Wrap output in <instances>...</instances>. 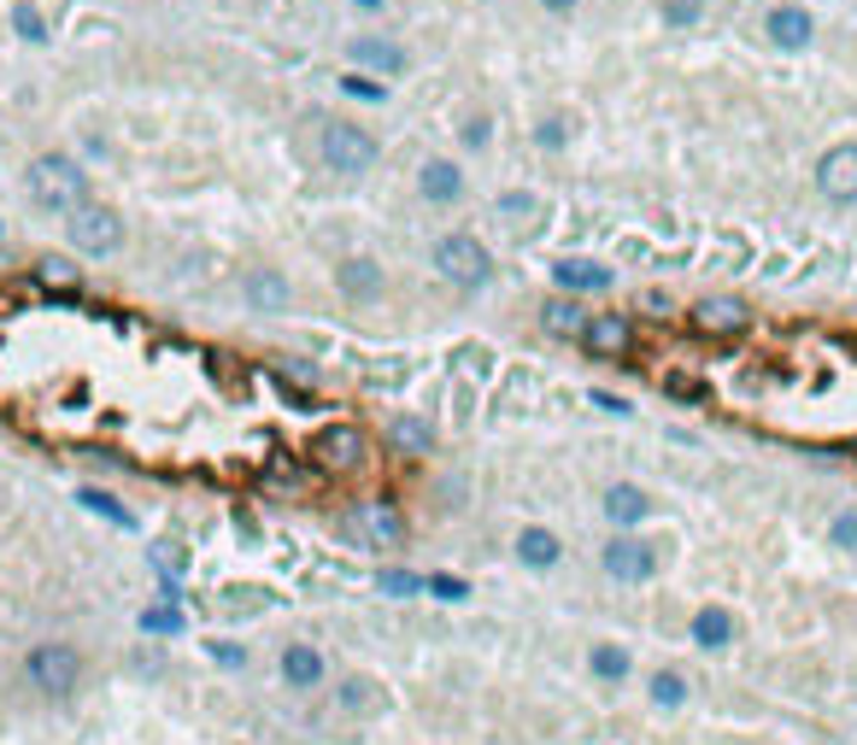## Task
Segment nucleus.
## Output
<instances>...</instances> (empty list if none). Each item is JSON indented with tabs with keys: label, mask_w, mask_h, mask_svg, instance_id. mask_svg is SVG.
Returning a JSON list of instances; mask_svg holds the SVG:
<instances>
[{
	"label": "nucleus",
	"mask_w": 857,
	"mask_h": 745,
	"mask_svg": "<svg viewBox=\"0 0 857 745\" xmlns=\"http://www.w3.org/2000/svg\"><path fill=\"white\" fill-rule=\"evenodd\" d=\"M30 200L42 205V212H83L89 205V177H83V164L65 159V153H42V159H30Z\"/></svg>",
	"instance_id": "nucleus-1"
},
{
	"label": "nucleus",
	"mask_w": 857,
	"mask_h": 745,
	"mask_svg": "<svg viewBox=\"0 0 857 745\" xmlns=\"http://www.w3.org/2000/svg\"><path fill=\"white\" fill-rule=\"evenodd\" d=\"M341 534L364 552H400L405 546V516L387 500H359L341 511Z\"/></svg>",
	"instance_id": "nucleus-2"
},
{
	"label": "nucleus",
	"mask_w": 857,
	"mask_h": 745,
	"mask_svg": "<svg viewBox=\"0 0 857 745\" xmlns=\"http://www.w3.org/2000/svg\"><path fill=\"white\" fill-rule=\"evenodd\" d=\"M435 271L453 282V288H487L494 282V253L476 241V235H441L435 241Z\"/></svg>",
	"instance_id": "nucleus-3"
},
{
	"label": "nucleus",
	"mask_w": 857,
	"mask_h": 745,
	"mask_svg": "<svg viewBox=\"0 0 857 745\" xmlns=\"http://www.w3.org/2000/svg\"><path fill=\"white\" fill-rule=\"evenodd\" d=\"M30 687L48 693V698H71L77 681H83V652L65 646V640H42V646L30 652Z\"/></svg>",
	"instance_id": "nucleus-4"
},
{
	"label": "nucleus",
	"mask_w": 857,
	"mask_h": 745,
	"mask_svg": "<svg viewBox=\"0 0 857 745\" xmlns=\"http://www.w3.org/2000/svg\"><path fill=\"white\" fill-rule=\"evenodd\" d=\"M323 164H330L335 177H364L376 164V135L364 130V123H323Z\"/></svg>",
	"instance_id": "nucleus-5"
},
{
	"label": "nucleus",
	"mask_w": 857,
	"mask_h": 745,
	"mask_svg": "<svg viewBox=\"0 0 857 745\" xmlns=\"http://www.w3.org/2000/svg\"><path fill=\"white\" fill-rule=\"evenodd\" d=\"M65 235H71L77 253H89V259H112L118 246H124V218H118L112 205H94V200H89L83 212H71Z\"/></svg>",
	"instance_id": "nucleus-6"
},
{
	"label": "nucleus",
	"mask_w": 857,
	"mask_h": 745,
	"mask_svg": "<svg viewBox=\"0 0 857 745\" xmlns=\"http://www.w3.org/2000/svg\"><path fill=\"white\" fill-rule=\"evenodd\" d=\"M816 194L828 205H857V141H834L816 159Z\"/></svg>",
	"instance_id": "nucleus-7"
},
{
	"label": "nucleus",
	"mask_w": 857,
	"mask_h": 745,
	"mask_svg": "<svg viewBox=\"0 0 857 745\" xmlns=\"http://www.w3.org/2000/svg\"><path fill=\"white\" fill-rule=\"evenodd\" d=\"M312 459H317L323 470L346 475V470H359L364 459H371V441H364V429H359V423H330V429H317Z\"/></svg>",
	"instance_id": "nucleus-8"
},
{
	"label": "nucleus",
	"mask_w": 857,
	"mask_h": 745,
	"mask_svg": "<svg viewBox=\"0 0 857 745\" xmlns=\"http://www.w3.org/2000/svg\"><path fill=\"white\" fill-rule=\"evenodd\" d=\"M693 329L710 335V341H740L752 329V305L740 294H710V300L693 305Z\"/></svg>",
	"instance_id": "nucleus-9"
},
{
	"label": "nucleus",
	"mask_w": 857,
	"mask_h": 745,
	"mask_svg": "<svg viewBox=\"0 0 857 745\" xmlns=\"http://www.w3.org/2000/svg\"><path fill=\"white\" fill-rule=\"evenodd\" d=\"M605 575L611 582H652V575H658V546L617 534V541L605 546Z\"/></svg>",
	"instance_id": "nucleus-10"
},
{
	"label": "nucleus",
	"mask_w": 857,
	"mask_h": 745,
	"mask_svg": "<svg viewBox=\"0 0 857 745\" xmlns=\"http://www.w3.org/2000/svg\"><path fill=\"white\" fill-rule=\"evenodd\" d=\"M582 346L594 359H628V353H635V323L617 318V312H599V318H587Z\"/></svg>",
	"instance_id": "nucleus-11"
},
{
	"label": "nucleus",
	"mask_w": 857,
	"mask_h": 745,
	"mask_svg": "<svg viewBox=\"0 0 857 745\" xmlns=\"http://www.w3.org/2000/svg\"><path fill=\"white\" fill-rule=\"evenodd\" d=\"M335 288L353 305H364V300H376L382 294V264L376 259H364V253H353V259H341L335 264Z\"/></svg>",
	"instance_id": "nucleus-12"
},
{
	"label": "nucleus",
	"mask_w": 857,
	"mask_h": 745,
	"mask_svg": "<svg viewBox=\"0 0 857 745\" xmlns=\"http://www.w3.org/2000/svg\"><path fill=\"white\" fill-rule=\"evenodd\" d=\"M346 53H353L359 66L382 71V77H400L405 66H412V53H405L400 41H387V36H353V41H346Z\"/></svg>",
	"instance_id": "nucleus-13"
},
{
	"label": "nucleus",
	"mask_w": 857,
	"mask_h": 745,
	"mask_svg": "<svg viewBox=\"0 0 857 745\" xmlns=\"http://www.w3.org/2000/svg\"><path fill=\"white\" fill-rule=\"evenodd\" d=\"M764 36H769L782 53H805V48H810V12H805V7H775V12L764 18Z\"/></svg>",
	"instance_id": "nucleus-14"
},
{
	"label": "nucleus",
	"mask_w": 857,
	"mask_h": 745,
	"mask_svg": "<svg viewBox=\"0 0 857 745\" xmlns=\"http://www.w3.org/2000/svg\"><path fill=\"white\" fill-rule=\"evenodd\" d=\"M553 276H558L564 294H605V288H611V271L599 259H558Z\"/></svg>",
	"instance_id": "nucleus-15"
},
{
	"label": "nucleus",
	"mask_w": 857,
	"mask_h": 745,
	"mask_svg": "<svg viewBox=\"0 0 857 745\" xmlns=\"http://www.w3.org/2000/svg\"><path fill=\"white\" fill-rule=\"evenodd\" d=\"M417 189H423V200L453 205V200H464V177H458L453 159H428L423 171H417Z\"/></svg>",
	"instance_id": "nucleus-16"
},
{
	"label": "nucleus",
	"mask_w": 857,
	"mask_h": 745,
	"mask_svg": "<svg viewBox=\"0 0 857 745\" xmlns=\"http://www.w3.org/2000/svg\"><path fill=\"white\" fill-rule=\"evenodd\" d=\"M605 516L617 528H635V523H646L652 516V500L641 487H628V482H617V487H605Z\"/></svg>",
	"instance_id": "nucleus-17"
},
{
	"label": "nucleus",
	"mask_w": 857,
	"mask_h": 745,
	"mask_svg": "<svg viewBox=\"0 0 857 745\" xmlns=\"http://www.w3.org/2000/svg\"><path fill=\"white\" fill-rule=\"evenodd\" d=\"M241 294H248L259 312H289V276H276V271H248Z\"/></svg>",
	"instance_id": "nucleus-18"
},
{
	"label": "nucleus",
	"mask_w": 857,
	"mask_h": 745,
	"mask_svg": "<svg viewBox=\"0 0 857 745\" xmlns=\"http://www.w3.org/2000/svg\"><path fill=\"white\" fill-rule=\"evenodd\" d=\"M282 681H289V687H317L323 681V652L317 646H282Z\"/></svg>",
	"instance_id": "nucleus-19"
},
{
	"label": "nucleus",
	"mask_w": 857,
	"mask_h": 745,
	"mask_svg": "<svg viewBox=\"0 0 857 745\" xmlns=\"http://www.w3.org/2000/svg\"><path fill=\"white\" fill-rule=\"evenodd\" d=\"M558 552H564V546H558L553 528H523V534H517V557H523L528 570H553Z\"/></svg>",
	"instance_id": "nucleus-20"
},
{
	"label": "nucleus",
	"mask_w": 857,
	"mask_h": 745,
	"mask_svg": "<svg viewBox=\"0 0 857 745\" xmlns=\"http://www.w3.org/2000/svg\"><path fill=\"white\" fill-rule=\"evenodd\" d=\"M734 640V616L723 605H705L699 616H693V646H705V652H717Z\"/></svg>",
	"instance_id": "nucleus-21"
},
{
	"label": "nucleus",
	"mask_w": 857,
	"mask_h": 745,
	"mask_svg": "<svg viewBox=\"0 0 857 745\" xmlns=\"http://www.w3.org/2000/svg\"><path fill=\"white\" fill-rule=\"evenodd\" d=\"M541 323H546V335H576V341H582L587 312H582L576 300H546V305H541Z\"/></svg>",
	"instance_id": "nucleus-22"
},
{
	"label": "nucleus",
	"mask_w": 857,
	"mask_h": 745,
	"mask_svg": "<svg viewBox=\"0 0 857 745\" xmlns=\"http://www.w3.org/2000/svg\"><path fill=\"white\" fill-rule=\"evenodd\" d=\"M387 434H394V446L412 452V459H428V446H435V429H428L423 417H394Z\"/></svg>",
	"instance_id": "nucleus-23"
},
{
	"label": "nucleus",
	"mask_w": 857,
	"mask_h": 745,
	"mask_svg": "<svg viewBox=\"0 0 857 745\" xmlns=\"http://www.w3.org/2000/svg\"><path fill=\"white\" fill-rule=\"evenodd\" d=\"M376 705H382L376 681H364V675H353V681H341V711H353V716H371Z\"/></svg>",
	"instance_id": "nucleus-24"
},
{
	"label": "nucleus",
	"mask_w": 857,
	"mask_h": 745,
	"mask_svg": "<svg viewBox=\"0 0 857 745\" xmlns=\"http://www.w3.org/2000/svg\"><path fill=\"white\" fill-rule=\"evenodd\" d=\"M77 505L94 511V516H107V523H118V528H135V516H130L124 505H118L112 493H100V487H83V493H77Z\"/></svg>",
	"instance_id": "nucleus-25"
},
{
	"label": "nucleus",
	"mask_w": 857,
	"mask_h": 745,
	"mask_svg": "<svg viewBox=\"0 0 857 745\" xmlns=\"http://www.w3.org/2000/svg\"><path fill=\"white\" fill-rule=\"evenodd\" d=\"M36 276H42V288H59V294H71V288L77 282H83V271H77V264L71 259H42V264H36Z\"/></svg>",
	"instance_id": "nucleus-26"
},
{
	"label": "nucleus",
	"mask_w": 857,
	"mask_h": 745,
	"mask_svg": "<svg viewBox=\"0 0 857 745\" xmlns=\"http://www.w3.org/2000/svg\"><path fill=\"white\" fill-rule=\"evenodd\" d=\"M682 698H687V675L682 670H658V675H652V705L676 711Z\"/></svg>",
	"instance_id": "nucleus-27"
},
{
	"label": "nucleus",
	"mask_w": 857,
	"mask_h": 745,
	"mask_svg": "<svg viewBox=\"0 0 857 745\" xmlns=\"http://www.w3.org/2000/svg\"><path fill=\"white\" fill-rule=\"evenodd\" d=\"M587 670H594L599 681H623L628 675V652L623 646H594L587 652Z\"/></svg>",
	"instance_id": "nucleus-28"
},
{
	"label": "nucleus",
	"mask_w": 857,
	"mask_h": 745,
	"mask_svg": "<svg viewBox=\"0 0 857 745\" xmlns=\"http://www.w3.org/2000/svg\"><path fill=\"white\" fill-rule=\"evenodd\" d=\"M376 587H382L387 598H412V593H423V587H428V575H412V570H382V575H376Z\"/></svg>",
	"instance_id": "nucleus-29"
},
{
	"label": "nucleus",
	"mask_w": 857,
	"mask_h": 745,
	"mask_svg": "<svg viewBox=\"0 0 857 745\" xmlns=\"http://www.w3.org/2000/svg\"><path fill=\"white\" fill-rule=\"evenodd\" d=\"M12 24H18V36H24V41H36V48L48 41V18L36 12L30 0H18V7H12Z\"/></svg>",
	"instance_id": "nucleus-30"
},
{
	"label": "nucleus",
	"mask_w": 857,
	"mask_h": 745,
	"mask_svg": "<svg viewBox=\"0 0 857 745\" xmlns=\"http://www.w3.org/2000/svg\"><path fill=\"white\" fill-rule=\"evenodd\" d=\"M141 634H182V611H171V605L141 611Z\"/></svg>",
	"instance_id": "nucleus-31"
},
{
	"label": "nucleus",
	"mask_w": 857,
	"mask_h": 745,
	"mask_svg": "<svg viewBox=\"0 0 857 745\" xmlns=\"http://www.w3.org/2000/svg\"><path fill=\"white\" fill-rule=\"evenodd\" d=\"M828 541L840 546V552H857V511H840V516H834V523H828Z\"/></svg>",
	"instance_id": "nucleus-32"
},
{
	"label": "nucleus",
	"mask_w": 857,
	"mask_h": 745,
	"mask_svg": "<svg viewBox=\"0 0 857 745\" xmlns=\"http://www.w3.org/2000/svg\"><path fill=\"white\" fill-rule=\"evenodd\" d=\"M423 593H435V598H446V605H458V598H471V587L458 582V575H428V587Z\"/></svg>",
	"instance_id": "nucleus-33"
},
{
	"label": "nucleus",
	"mask_w": 857,
	"mask_h": 745,
	"mask_svg": "<svg viewBox=\"0 0 857 745\" xmlns=\"http://www.w3.org/2000/svg\"><path fill=\"white\" fill-rule=\"evenodd\" d=\"M705 0H664V24H699Z\"/></svg>",
	"instance_id": "nucleus-34"
},
{
	"label": "nucleus",
	"mask_w": 857,
	"mask_h": 745,
	"mask_svg": "<svg viewBox=\"0 0 857 745\" xmlns=\"http://www.w3.org/2000/svg\"><path fill=\"white\" fill-rule=\"evenodd\" d=\"M341 89L353 94V100H382V94H387V82H371V77H341Z\"/></svg>",
	"instance_id": "nucleus-35"
},
{
	"label": "nucleus",
	"mask_w": 857,
	"mask_h": 745,
	"mask_svg": "<svg viewBox=\"0 0 857 745\" xmlns=\"http://www.w3.org/2000/svg\"><path fill=\"white\" fill-rule=\"evenodd\" d=\"M535 141H541V148H564V141H569V123H564V118H546L541 130H535Z\"/></svg>",
	"instance_id": "nucleus-36"
},
{
	"label": "nucleus",
	"mask_w": 857,
	"mask_h": 745,
	"mask_svg": "<svg viewBox=\"0 0 857 745\" xmlns=\"http://www.w3.org/2000/svg\"><path fill=\"white\" fill-rule=\"evenodd\" d=\"M500 212H512V218H517V212H523V218H535V212H541V205H535V200H528V194H505V200H500Z\"/></svg>",
	"instance_id": "nucleus-37"
},
{
	"label": "nucleus",
	"mask_w": 857,
	"mask_h": 745,
	"mask_svg": "<svg viewBox=\"0 0 857 745\" xmlns=\"http://www.w3.org/2000/svg\"><path fill=\"white\" fill-rule=\"evenodd\" d=\"M212 657H218V664H248V646H230V640H218Z\"/></svg>",
	"instance_id": "nucleus-38"
},
{
	"label": "nucleus",
	"mask_w": 857,
	"mask_h": 745,
	"mask_svg": "<svg viewBox=\"0 0 857 745\" xmlns=\"http://www.w3.org/2000/svg\"><path fill=\"white\" fill-rule=\"evenodd\" d=\"M464 148H487V118H471V123H464Z\"/></svg>",
	"instance_id": "nucleus-39"
},
{
	"label": "nucleus",
	"mask_w": 857,
	"mask_h": 745,
	"mask_svg": "<svg viewBox=\"0 0 857 745\" xmlns=\"http://www.w3.org/2000/svg\"><path fill=\"white\" fill-rule=\"evenodd\" d=\"M159 552V570H165V575H177L182 564H177V546H153Z\"/></svg>",
	"instance_id": "nucleus-40"
},
{
	"label": "nucleus",
	"mask_w": 857,
	"mask_h": 745,
	"mask_svg": "<svg viewBox=\"0 0 857 745\" xmlns=\"http://www.w3.org/2000/svg\"><path fill=\"white\" fill-rule=\"evenodd\" d=\"M546 12H576V0H541Z\"/></svg>",
	"instance_id": "nucleus-41"
},
{
	"label": "nucleus",
	"mask_w": 857,
	"mask_h": 745,
	"mask_svg": "<svg viewBox=\"0 0 857 745\" xmlns=\"http://www.w3.org/2000/svg\"><path fill=\"white\" fill-rule=\"evenodd\" d=\"M353 7H364V12H382V0H353Z\"/></svg>",
	"instance_id": "nucleus-42"
}]
</instances>
